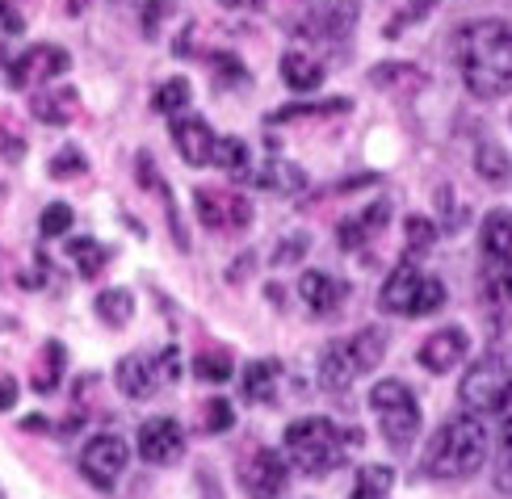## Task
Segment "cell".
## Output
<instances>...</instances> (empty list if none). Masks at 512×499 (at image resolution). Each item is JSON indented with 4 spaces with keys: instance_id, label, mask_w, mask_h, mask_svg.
Returning a JSON list of instances; mask_svg holds the SVG:
<instances>
[{
    "instance_id": "obj_1",
    "label": "cell",
    "mask_w": 512,
    "mask_h": 499,
    "mask_svg": "<svg viewBox=\"0 0 512 499\" xmlns=\"http://www.w3.org/2000/svg\"><path fill=\"white\" fill-rule=\"evenodd\" d=\"M454 63L462 84L479 101H496L512 93V21L479 17L454 30Z\"/></svg>"
},
{
    "instance_id": "obj_2",
    "label": "cell",
    "mask_w": 512,
    "mask_h": 499,
    "mask_svg": "<svg viewBox=\"0 0 512 499\" xmlns=\"http://www.w3.org/2000/svg\"><path fill=\"white\" fill-rule=\"evenodd\" d=\"M483 462H487V428L471 411L445 420L437 428V437L429 441V449H424V474L445 483L471 479V474L483 470Z\"/></svg>"
},
{
    "instance_id": "obj_3",
    "label": "cell",
    "mask_w": 512,
    "mask_h": 499,
    "mask_svg": "<svg viewBox=\"0 0 512 499\" xmlns=\"http://www.w3.org/2000/svg\"><path fill=\"white\" fill-rule=\"evenodd\" d=\"M286 458L307 474H328L345 458V432L324 416H303L286 428Z\"/></svg>"
},
{
    "instance_id": "obj_4",
    "label": "cell",
    "mask_w": 512,
    "mask_h": 499,
    "mask_svg": "<svg viewBox=\"0 0 512 499\" xmlns=\"http://www.w3.org/2000/svg\"><path fill=\"white\" fill-rule=\"evenodd\" d=\"M370 411L382 428V437L395 453H408L412 441L420 437V403L412 395L408 382L399 378H382L374 390H370Z\"/></svg>"
},
{
    "instance_id": "obj_5",
    "label": "cell",
    "mask_w": 512,
    "mask_h": 499,
    "mask_svg": "<svg viewBox=\"0 0 512 499\" xmlns=\"http://www.w3.org/2000/svg\"><path fill=\"white\" fill-rule=\"evenodd\" d=\"M458 399L471 416H492L512 403V353H487L466 370Z\"/></svg>"
},
{
    "instance_id": "obj_6",
    "label": "cell",
    "mask_w": 512,
    "mask_h": 499,
    "mask_svg": "<svg viewBox=\"0 0 512 499\" xmlns=\"http://www.w3.org/2000/svg\"><path fill=\"white\" fill-rule=\"evenodd\" d=\"M441 302H445V286L437 277L420 273L416 265H399L382 281V294H378V307L399 319H424V315H433Z\"/></svg>"
},
{
    "instance_id": "obj_7",
    "label": "cell",
    "mask_w": 512,
    "mask_h": 499,
    "mask_svg": "<svg viewBox=\"0 0 512 499\" xmlns=\"http://www.w3.org/2000/svg\"><path fill=\"white\" fill-rule=\"evenodd\" d=\"M126 462H131V449H126V441L114 437V432H101V437H93L89 445H84V453H80V474H84V479H89L93 487L110 491V487L122 479Z\"/></svg>"
},
{
    "instance_id": "obj_8",
    "label": "cell",
    "mask_w": 512,
    "mask_h": 499,
    "mask_svg": "<svg viewBox=\"0 0 512 499\" xmlns=\"http://www.w3.org/2000/svg\"><path fill=\"white\" fill-rule=\"evenodd\" d=\"M72 68V59L63 47H51V42H38V47L21 51L13 63H9V84L13 89H34V84H47L55 76H63Z\"/></svg>"
},
{
    "instance_id": "obj_9",
    "label": "cell",
    "mask_w": 512,
    "mask_h": 499,
    "mask_svg": "<svg viewBox=\"0 0 512 499\" xmlns=\"http://www.w3.org/2000/svg\"><path fill=\"white\" fill-rule=\"evenodd\" d=\"M194 206H198L202 227L219 231V235L244 231L252 223V206L240 198V193H227V189H198L194 193Z\"/></svg>"
},
{
    "instance_id": "obj_10",
    "label": "cell",
    "mask_w": 512,
    "mask_h": 499,
    "mask_svg": "<svg viewBox=\"0 0 512 499\" xmlns=\"http://www.w3.org/2000/svg\"><path fill=\"white\" fill-rule=\"evenodd\" d=\"M290 483V462L277 449H256L252 462L244 466V491L248 499H282Z\"/></svg>"
},
{
    "instance_id": "obj_11",
    "label": "cell",
    "mask_w": 512,
    "mask_h": 499,
    "mask_svg": "<svg viewBox=\"0 0 512 499\" xmlns=\"http://www.w3.org/2000/svg\"><path fill=\"white\" fill-rule=\"evenodd\" d=\"M185 453V432L173 416H152L139 424V458L152 466H168Z\"/></svg>"
},
{
    "instance_id": "obj_12",
    "label": "cell",
    "mask_w": 512,
    "mask_h": 499,
    "mask_svg": "<svg viewBox=\"0 0 512 499\" xmlns=\"http://www.w3.org/2000/svg\"><path fill=\"white\" fill-rule=\"evenodd\" d=\"M357 13H361V0H307L303 30L319 38H349Z\"/></svg>"
},
{
    "instance_id": "obj_13",
    "label": "cell",
    "mask_w": 512,
    "mask_h": 499,
    "mask_svg": "<svg viewBox=\"0 0 512 499\" xmlns=\"http://www.w3.org/2000/svg\"><path fill=\"white\" fill-rule=\"evenodd\" d=\"M114 378H118V390H122L126 399H152L156 390L164 386L160 361H156L152 353H126V357L118 361Z\"/></svg>"
},
{
    "instance_id": "obj_14",
    "label": "cell",
    "mask_w": 512,
    "mask_h": 499,
    "mask_svg": "<svg viewBox=\"0 0 512 499\" xmlns=\"http://www.w3.org/2000/svg\"><path fill=\"white\" fill-rule=\"evenodd\" d=\"M466 353H471V336H466V328H441L420 344V365L433 370V374H445V370H454V365H462Z\"/></svg>"
},
{
    "instance_id": "obj_15",
    "label": "cell",
    "mask_w": 512,
    "mask_h": 499,
    "mask_svg": "<svg viewBox=\"0 0 512 499\" xmlns=\"http://www.w3.org/2000/svg\"><path fill=\"white\" fill-rule=\"evenodd\" d=\"M298 294H303L311 315H336L340 307H345L349 286L336 281L332 273H324V269H307L303 277H298Z\"/></svg>"
},
{
    "instance_id": "obj_16",
    "label": "cell",
    "mask_w": 512,
    "mask_h": 499,
    "mask_svg": "<svg viewBox=\"0 0 512 499\" xmlns=\"http://www.w3.org/2000/svg\"><path fill=\"white\" fill-rule=\"evenodd\" d=\"M173 143L181 151V160L189 168H206L210 164V147H215V130L202 118H177L173 122Z\"/></svg>"
},
{
    "instance_id": "obj_17",
    "label": "cell",
    "mask_w": 512,
    "mask_h": 499,
    "mask_svg": "<svg viewBox=\"0 0 512 499\" xmlns=\"http://www.w3.org/2000/svg\"><path fill=\"white\" fill-rule=\"evenodd\" d=\"M357 378H361V370H357V361L349 353V340L328 344L324 357H319V386L336 390V395H340V390H349Z\"/></svg>"
},
{
    "instance_id": "obj_18",
    "label": "cell",
    "mask_w": 512,
    "mask_h": 499,
    "mask_svg": "<svg viewBox=\"0 0 512 499\" xmlns=\"http://www.w3.org/2000/svg\"><path fill=\"white\" fill-rule=\"evenodd\" d=\"M370 84L382 93H395V97H412L420 93L424 84H429V76H424L416 63H378V68L370 72Z\"/></svg>"
},
{
    "instance_id": "obj_19",
    "label": "cell",
    "mask_w": 512,
    "mask_h": 499,
    "mask_svg": "<svg viewBox=\"0 0 512 499\" xmlns=\"http://www.w3.org/2000/svg\"><path fill=\"white\" fill-rule=\"evenodd\" d=\"M479 294L492 311L512 315V260H487L479 277Z\"/></svg>"
},
{
    "instance_id": "obj_20",
    "label": "cell",
    "mask_w": 512,
    "mask_h": 499,
    "mask_svg": "<svg viewBox=\"0 0 512 499\" xmlns=\"http://www.w3.org/2000/svg\"><path fill=\"white\" fill-rule=\"evenodd\" d=\"M30 114L47 126H68L76 114H80V97L76 89H55V93H38L30 101Z\"/></svg>"
},
{
    "instance_id": "obj_21",
    "label": "cell",
    "mask_w": 512,
    "mask_h": 499,
    "mask_svg": "<svg viewBox=\"0 0 512 499\" xmlns=\"http://www.w3.org/2000/svg\"><path fill=\"white\" fill-rule=\"evenodd\" d=\"M479 244L487 260H512V214L508 210H492L479 227Z\"/></svg>"
},
{
    "instance_id": "obj_22",
    "label": "cell",
    "mask_w": 512,
    "mask_h": 499,
    "mask_svg": "<svg viewBox=\"0 0 512 499\" xmlns=\"http://www.w3.org/2000/svg\"><path fill=\"white\" fill-rule=\"evenodd\" d=\"M282 80L294 93H311L324 84V68H319V59H311L307 51H286L282 55Z\"/></svg>"
},
{
    "instance_id": "obj_23",
    "label": "cell",
    "mask_w": 512,
    "mask_h": 499,
    "mask_svg": "<svg viewBox=\"0 0 512 499\" xmlns=\"http://www.w3.org/2000/svg\"><path fill=\"white\" fill-rule=\"evenodd\" d=\"M277 378H282V365L277 361H252L244 365V378H240V390L248 403H269L277 395Z\"/></svg>"
},
{
    "instance_id": "obj_24",
    "label": "cell",
    "mask_w": 512,
    "mask_h": 499,
    "mask_svg": "<svg viewBox=\"0 0 512 499\" xmlns=\"http://www.w3.org/2000/svg\"><path fill=\"white\" fill-rule=\"evenodd\" d=\"M349 353H353L361 374L378 370L382 357H387V332H382V328H361L357 336H349Z\"/></svg>"
},
{
    "instance_id": "obj_25",
    "label": "cell",
    "mask_w": 512,
    "mask_h": 499,
    "mask_svg": "<svg viewBox=\"0 0 512 499\" xmlns=\"http://www.w3.org/2000/svg\"><path fill=\"white\" fill-rule=\"evenodd\" d=\"M256 185L269 189V193H298L307 185V177H303V168H294L286 160H269L261 172H256Z\"/></svg>"
},
{
    "instance_id": "obj_26",
    "label": "cell",
    "mask_w": 512,
    "mask_h": 499,
    "mask_svg": "<svg viewBox=\"0 0 512 499\" xmlns=\"http://www.w3.org/2000/svg\"><path fill=\"white\" fill-rule=\"evenodd\" d=\"M68 256L76 260L80 277H97V273L105 269V260H110V248H105V244H97L93 235H76V240L68 244Z\"/></svg>"
},
{
    "instance_id": "obj_27",
    "label": "cell",
    "mask_w": 512,
    "mask_h": 499,
    "mask_svg": "<svg viewBox=\"0 0 512 499\" xmlns=\"http://www.w3.org/2000/svg\"><path fill=\"white\" fill-rule=\"evenodd\" d=\"M391 487H395V470L391 466H361L353 499H387Z\"/></svg>"
},
{
    "instance_id": "obj_28",
    "label": "cell",
    "mask_w": 512,
    "mask_h": 499,
    "mask_svg": "<svg viewBox=\"0 0 512 499\" xmlns=\"http://www.w3.org/2000/svg\"><path fill=\"white\" fill-rule=\"evenodd\" d=\"M131 315H135V302H131V294H126V290H105V294H97V319H101V323H110V328H126V323H131Z\"/></svg>"
},
{
    "instance_id": "obj_29",
    "label": "cell",
    "mask_w": 512,
    "mask_h": 499,
    "mask_svg": "<svg viewBox=\"0 0 512 499\" xmlns=\"http://www.w3.org/2000/svg\"><path fill=\"white\" fill-rule=\"evenodd\" d=\"M210 164L223 172H244L248 168V147L236 135H215V147H210Z\"/></svg>"
},
{
    "instance_id": "obj_30",
    "label": "cell",
    "mask_w": 512,
    "mask_h": 499,
    "mask_svg": "<svg viewBox=\"0 0 512 499\" xmlns=\"http://www.w3.org/2000/svg\"><path fill=\"white\" fill-rule=\"evenodd\" d=\"M59 378H63V349L59 344H47V349H42V361H38V374H34V390L38 395H51L59 386Z\"/></svg>"
},
{
    "instance_id": "obj_31",
    "label": "cell",
    "mask_w": 512,
    "mask_h": 499,
    "mask_svg": "<svg viewBox=\"0 0 512 499\" xmlns=\"http://www.w3.org/2000/svg\"><path fill=\"white\" fill-rule=\"evenodd\" d=\"M152 105H156V114H181L185 105H189V80L185 76L164 80L160 89H156V97H152Z\"/></svg>"
},
{
    "instance_id": "obj_32",
    "label": "cell",
    "mask_w": 512,
    "mask_h": 499,
    "mask_svg": "<svg viewBox=\"0 0 512 499\" xmlns=\"http://www.w3.org/2000/svg\"><path fill=\"white\" fill-rule=\"evenodd\" d=\"M231 370H236V365H231V353H227V349L202 353V357L194 361V374H198L202 382H227V378H231Z\"/></svg>"
},
{
    "instance_id": "obj_33",
    "label": "cell",
    "mask_w": 512,
    "mask_h": 499,
    "mask_svg": "<svg viewBox=\"0 0 512 499\" xmlns=\"http://www.w3.org/2000/svg\"><path fill=\"white\" fill-rule=\"evenodd\" d=\"M403 231H408V252H429L437 244V223L424 219V214H408V223H403Z\"/></svg>"
},
{
    "instance_id": "obj_34",
    "label": "cell",
    "mask_w": 512,
    "mask_h": 499,
    "mask_svg": "<svg viewBox=\"0 0 512 499\" xmlns=\"http://www.w3.org/2000/svg\"><path fill=\"white\" fill-rule=\"evenodd\" d=\"M38 231L47 235V240H55V235H68V231H72V206H63V202H51L47 210H42V219H38Z\"/></svg>"
},
{
    "instance_id": "obj_35",
    "label": "cell",
    "mask_w": 512,
    "mask_h": 499,
    "mask_svg": "<svg viewBox=\"0 0 512 499\" xmlns=\"http://www.w3.org/2000/svg\"><path fill=\"white\" fill-rule=\"evenodd\" d=\"M84 168H89V160H84L76 147H63L59 156H51V177L55 181H72V177H80Z\"/></svg>"
},
{
    "instance_id": "obj_36",
    "label": "cell",
    "mask_w": 512,
    "mask_h": 499,
    "mask_svg": "<svg viewBox=\"0 0 512 499\" xmlns=\"http://www.w3.org/2000/svg\"><path fill=\"white\" fill-rule=\"evenodd\" d=\"M370 235H374V231H370V227H366V219H361V214H357V219H345V223L336 227V244L345 248V252H357L361 244L370 240Z\"/></svg>"
},
{
    "instance_id": "obj_37",
    "label": "cell",
    "mask_w": 512,
    "mask_h": 499,
    "mask_svg": "<svg viewBox=\"0 0 512 499\" xmlns=\"http://www.w3.org/2000/svg\"><path fill=\"white\" fill-rule=\"evenodd\" d=\"M202 424H206L210 432H227L231 424H236V411H231L227 399H210L206 411H202Z\"/></svg>"
},
{
    "instance_id": "obj_38",
    "label": "cell",
    "mask_w": 512,
    "mask_h": 499,
    "mask_svg": "<svg viewBox=\"0 0 512 499\" xmlns=\"http://www.w3.org/2000/svg\"><path fill=\"white\" fill-rule=\"evenodd\" d=\"M340 110H349V101H324V105H294V110H282V114H273V122H290V118H307V114H340Z\"/></svg>"
},
{
    "instance_id": "obj_39",
    "label": "cell",
    "mask_w": 512,
    "mask_h": 499,
    "mask_svg": "<svg viewBox=\"0 0 512 499\" xmlns=\"http://www.w3.org/2000/svg\"><path fill=\"white\" fill-rule=\"evenodd\" d=\"M479 168H483V177H487V181H504V156H500L492 143L479 147Z\"/></svg>"
},
{
    "instance_id": "obj_40",
    "label": "cell",
    "mask_w": 512,
    "mask_h": 499,
    "mask_svg": "<svg viewBox=\"0 0 512 499\" xmlns=\"http://www.w3.org/2000/svg\"><path fill=\"white\" fill-rule=\"evenodd\" d=\"M492 483H496V491H500V495H508V499H512V449H504V453H500V462H496V470H492Z\"/></svg>"
},
{
    "instance_id": "obj_41",
    "label": "cell",
    "mask_w": 512,
    "mask_h": 499,
    "mask_svg": "<svg viewBox=\"0 0 512 499\" xmlns=\"http://www.w3.org/2000/svg\"><path fill=\"white\" fill-rule=\"evenodd\" d=\"M303 252H307V235H294V240H286L282 248H273V265H294Z\"/></svg>"
},
{
    "instance_id": "obj_42",
    "label": "cell",
    "mask_w": 512,
    "mask_h": 499,
    "mask_svg": "<svg viewBox=\"0 0 512 499\" xmlns=\"http://www.w3.org/2000/svg\"><path fill=\"white\" fill-rule=\"evenodd\" d=\"M156 361H160V378H164V382H177V378H181V357H177V349L156 353Z\"/></svg>"
},
{
    "instance_id": "obj_43",
    "label": "cell",
    "mask_w": 512,
    "mask_h": 499,
    "mask_svg": "<svg viewBox=\"0 0 512 499\" xmlns=\"http://www.w3.org/2000/svg\"><path fill=\"white\" fill-rule=\"evenodd\" d=\"M17 5H21V0H0V26L13 30V34H21V26H26L21 13H17Z\"/></svg>"
},
{
    "instance_id": "obj_44",
    "label": "cell",
    "mask_w": 512,
    "mask_h": 499,
    "mask_svg": "<svg viewBox=\"0 0 512 499\" xmlns=\"http://www.w3.org/2000/svg\"><path fill=\"white\" fill-rule=\"evenodd\" d=\"M0 156H5V160H21V156H26V143L13 139L5 126H0Z\"/></svg>"
},
{
    "instance_id": "obj_45",
    "label": "cell",
    "mask_w": 512,
    "mask_h": 499,
    "mask_svg": "<svg viewBox=\"0 0 512 499\" xmlns=\"http://www.w3.org/2000/svg\"><path fill=\"white\" fill-rule=\"evenodd\" d=\"M13 403H17V382L0 374V411H9Z\"/></svg>"
},
{
    "instance_id": "obj_46",
    "label": "cell",
    "mask_w": 512,
    "mask_h": 499,
    "mask_svg": "<svg viewBox=\"0 0 512 499\" xmlns=\"http://www.w3.org/2000/svg\"><path fill=\"white\" fill-rule=\"evenodd\" d=\"M500 445L512 449V403L500 411Z\"/></svg>"
},
{
    "instance_id": "obj_47",
    "label": "cell",
    "mask_w": 512,
    "mask_h": 499,
    "mask_svg": "<svg viewBox=\"0 0 512 499\" xmlns=\"http://www.w3.org/2000/svg\"><path fill=\"white\" fill-rule=\"evenodd\" d=\"M248 265H252V256H240L236 265H231V281H240V277H248Z\"/></svg>"
},
{
    "instance_id": "obj_48",
    "label": "cell",
    "mask_w": 512,
    "mask_h": 499,
    "mask_svg": "<svg viewBox=\"0 0 512 499\" xmlns=\"http://www.w3.org/2000/svg\"><path fill=\"white\" fill-rule=\"evenodd\" d=\"M219 5H227V9H261L265 0H219Z\"/></svg>"
},
{
    "instance_id": "obj_49",
    "label": "cell",
    "mask_w": 512,
    "mask_h": 499,
    "mask_svg": "<svg viewBox=\"0 0 512 499\" xmlns=\"http://www.w3.org/2000/svg\"><path fill=\"white\" fill-rule=\"evenodd\" d=\"M84 5H89V0H72V5H68V9H72V13H80Z\"/></svg>"
}]
</instances>
